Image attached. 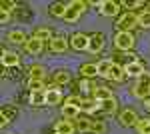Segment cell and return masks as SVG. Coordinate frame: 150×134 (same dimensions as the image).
Here are the masks:
<instances>
[{
  "label": "cell",
  "instance_id": "obj_1",
  "mask_svg": "<svg viewBox=\"0 0 150 134\" xmlns=\"http://www.w3.org/2000/svg\"><path fill=\"white\" fill-rule=\"evenodd\" d=\"M132 94L136 96V98H148L150 96V72H144L138 80H136V84L132 86Z\"/></svg>",
  "mask_w": 150,
  "mask_h": 134
},
{
  "label": "cell",
  "instance_id": "obj_2",
  "mask_svg": "<svg viewBox=\"0 0 150 134\" xmlns=\"http://www.w3.org/2000/svg\"><path fill=\"white\" fill-rule=\"evenodd\" d=\"M134 26H138V14H136V12H124V14L116 20L118 32H130Z\"/></svg>",
  "mask_w": 150,
  "mask_h": 134
},
{
  "label": "cell",
  "instance_id": "obj_3",
  "mask_svg": "<svg viewBox=\"0 0 150 134\" xmlns=\"http://www.w3.org/2000/svg\"><path fill=\"white\" fill-rule=\"evenodd\" d=\"M86 10V2H80V0H74L66 4V14H64V20L66 22H76L82 16V12Z\"/></svg>",
  "mask_w": 150,
  "mask_h": 134
},
{
  "label": "cell",
  "instance_id": "obj_4",
  "mask_svg": "<svg viewBox=\"0 0 150 134\" xmlns=\"http://www.w3.org/2000/svg\"><path fill=\"white\" fill-rule=\"evenodd\" d=\"M114 46L120 52H130V48L134 46V36H132V32H116Z\"/></svg>",
  "mask_w": 150,
  "mask_h": 134
},
{
  "label": "cell",
  "instance_id": "obj_5",
  "mask_svg": "<svg viewBox=\"0 0 150 134\" xmlns=\"http://www.w3.org/2000/svg\"><path fill=\"white\" fill-rule=\"evenodd\" d=\"M88 46H90V38H88V34H82V32H76L70 36V48L72 50H88Z\"/></svg>",
  "mask_w": 150,
  "mask_h": 134
},
{
  "label": "cell",
  "instance_id": "obj_6",
  "mask_svg": "<svg viewBox=\"0 0 150 134\" xmlns=\"http://www.w3.org/2000/svg\"><path fill=\"white\" fill-rule=\"evenodd\" d=\"M96 6H100V14H102V16H116V14L120 12V2H114V0L96 2Z\"/></svg>",
  "mask_w": 150,
  "mask_h": 134
},
{
  "label": "cell",
  "instance_id": "obj_7",
  "mask_svg": "<svg viewBox=\"0 0 150 134\" xmlns=\"http://www.w3.org/2000/svg\"><path fill=\"white\" fill-rule=\"evenodd\" d=\"M138 114L132 110V108H124V110L118 114V122L122 124V126H136V122H138Z\"/></svg>",
  "mask_w": 150,
  "mask_h": 134
},
{
  "label": "cell",
  "instance_id": "obj_8",
  "mask_svg": "<svg viewBox=\"0 0 150 134\" xmlns=\"http://www.w3.org/2000/svg\"><path fill=\"white\" fill-rule=\"evenodd\" d=\"M88 38H90L88 52H92V54H98V52H100V50L104 48V34H102V32H92V34H88Z\"/></svg>",
  "mask_w": 150,
  "mask_h": 134
},
{
  "label": "cell",
  "instance_id": "obj_9",
  "mask_svg": "<svg viewBox=\"0 0 150 134\" xmlns=\"http://www.w3.org/2000/svg\"><path fill=\"white\" fill-rule=\"evenodd\" d=\"M124 72H126V76H132V78H140L146 70H144V64L140 62L138 58L134 60V62H130V64H126L124 66Z\"/></svg>",
  "mask_w": 150,
  "mask_h": 134
},
{
  "label": "cell",
  "instance_id": "obj_10",
  "mask_svg": "<svg viewBox=\"0 0 150 134\" xmlns=\"http://www.w3.org/2000/svg\"><path fill=\"white\" fill-rule=\"evenodd\" d=\"M20 64V56L16 52H10V50H2V66L12 68V66H18Z\"/></svg>",
  "mask_w": 150,
  "mask_h": 134
},
{
  "label": "cell",
  "instance_id": "obj_11",
  "mask_svg": "<svg viewBox=\"0 0 150 134\" xmlns=\"http://www.w3.org/2000/svg\"><path fill=\"white\" fill-rule=\"evenodd\" d=\"M24 48H26V52H30V54H40V52H42V48H44V42H42V40H38L36 36H30V38L26 40Z\"/></svg>",
  "mask_w": 150,
  "mask_h": 134
},
{
  "label": "cell",
  "instance_id": "obj_12",
  "mask_svg": "<svg viewBox=\"0 0 150 134\" xmlns=\"http://www.w3.org/2000/svg\"><path fill=\"white\" fill-rule=\"evenodd\" d=\"M68 46H70V42L64 36H54V38L50 40V50H52V52H66Z\"/></svg>",
  "mask_w": 150,
  "mask_h": 134
},
{
  "label": "cell",
  "instance_id": "obj_13",
  "mask_svg": "<svg viewBox=\"0 0 150 134\" xmlns=\"http://www.w3.org/2000/svg\"><path fill=\"white\" fill-rule=\"evenodd\" d=\"M60 102H62V92H60L56 86H50V88L46 90V104L48 106H56Z\"/></svg>",
  "mask_w": 150,
  "mask_h": 134
},
{
  "label": "cell",
  "instance_id": "obj_14",
  "mask_svg": "<svg viewBox=\"0 0 150 134\" xmlns=\"http://www.w3.org/2000/svg\"><path fill=\"white\" fill-rule=\"evenodd\" d=\"M100 108H102V102H98L96 98H84L82 106H80V110L86 112V114H92V112L100 110Z\"/></svg>",
  "mask_w": 150,
  "mask_h": 134
},
{
  "label": "cell",
  "instance_id": "obj_15",
  "mask_svg": "<svg viewBox=\"0 0 150 134\" xmlns=\"http://www.w3.org/2000/svg\"><path fill=\"white\" fill-rule=\"evenodd\" d=\"M74 130H76V126L70 120H58L54 124V132L56 134H74Z\"/></svg>",
  "mask_w": 150,
  "mask_h": 134
},
{
  "label": "cell",
  "instance_id": "obj_16",
  "mask_svg": "<svg viewBox=\"0 0 150 134\" xmlns=\"http://www.w3.org/2000/svg\"><path fill=\"white\" fill-rule=\"evenodd\" d=\"M92 98H96L98 102H106V100H110V98H114V96H112V90L108 88V86H98V88L94 90Z\"/></svg>",
  "mask_w": 150,
  "mask_h": 134
},
{
  "label": "cell",
  "instance_id": "obj_17",
  "mask_svg": "<svg viewBox=\"0 0 150 134\" xmlns=\"http://www.w3.org/2000/svg\"><path fill=\"white\" fill-rule=\"evenodd\" d=\"M112 66H114V60H112V58H104V60H100V62L96 64L98 74H100V76H104V78H108V74H110Z\"/></svg>",
  "mask_w": 150,
  "mask_h": 134
},
{
  "label": "cell",
  "instance_id": "obj_18",
  "mask_svg": "<svg viewBox=\"0 0 150 134\" xmlns=\"http://www.w3.org/2000/svg\"><path fill=\"white\" fill-rule=\"evenodd\" d=\"M108 78H110V80H114V82H122V80L126 78L124 66H120V64H116V62H114V66H112V70H110Z\"/></svg>",
  "mask_w": 150,
  "mask_h": 134
},
{
  "label": "cell",
  "instance_id": "obj_19",
  "mask_svg": "<svg viewBox=\"0 0 150 134\" xmlns=\"http://www.w3.org/2000/svg\"><path fill=\"white\" fill-rule=\"evenodd\" d=\"M74 126H76V130H78V132H90V130H92V120H90V118H86V116H78Z\"/></svg>",
  "mask_w": 150,
  "mask_h": 134
},
{
  "label": "cell",
  "instance_id": "obj_20",
  "mask_svg": "<svg viewBox=\"0 0 150 134\" xmlns=\"http://www.w3.org/2000/svg\"><path fill=\"white\" fill-rule=\"evenodd\" d=\"M30 104H32V106H42V104H46V90L30 92Z\"/></svg>",
  "mask_w": 150,
  "mask_h": 134
},
{
  "label": "cell",
  "instance_id": "obj_21",
  "mask_svg": "<svg viewBox=\"0 0 150 134\" xmlns=\"http://www.w3.org/2000/svg\"><path fill=\"white\" fill-rule=\"evenodd\" d=\"M80 112H82L80 108H76V106H70V104H64V106H62V116H64V118H68V120H72V118L76 120Z\"/></svg>",
  "mask_w": 150,
  "mask_h": 134
},
{
  "label": "cell",
  "instance_id": "obj_22",
  "mask_svg": "<svg viewBox=\"0 0 150 134\" xmlns=\"http://www.w3.org/2000/svg\"><path fill=\"white\" fill-rule=\"evenodd\" d=\"M8 40L10 42H14V44H26V34L22 32V30H10L8 32Z\"/></svg>",
  "mask_w": 150,
  "mask_h": 134
},
{
  "label": "cell",
  "instance_id": "obj_23",
  "mask_svg": "<svg viewBox=\"0 0 150 134\" xmlns=\"http://www.w3.org/2000/svg\"><path fill=\"white\" fill-rule=\"evenodd\" d=\"M34 36L38 38V40H42V42H44V40H48V42H50V40L54 38V36H52V30H50V28H46V26L36 28V30H34Z\"/></svg>",
  "mask_w": 150,
  "mask_h": 134
},
{
  "label": "cell",
  "instance_id": "obj_24",
  "mask_svg": "<svg viewBox=\"0 0 150 134\" xmlns=\"http://www.w3.org/2000/svg\"><path fill=\"white\" fill-rule=\"evenodd\" d=\"M64 14H66V4L56 2V4L50 6V16H54V18H64Z\"/></svg>",
  "mask_w": 150,
  "mask_h": 134
},
{
  "label": "cell",
  "instance_id": "obj_25",
  "mask_svg": "<svg viewBox=\"0 0 150 134\" xmlns=\"http://www.w3.org/2000/svg\"><path fill=\"white\" fill-rule=\"evenodd\" d=\"M80 74L84 76V78H94V76L98 74V68H96V64H82Z\"/></svg>",
  "mask_w": 150,
  "mask_h": 134
},
{
  "label": "cell",
  "instance_id": "obj_26",
  "mask_svg": "<svg viewBox=\"0 0 150 134\" xmlns=\"http://www.w3.org/2000/svg\"><path fill=\"white\" fill-rule=\"evenodd\" d=\"M98 88L96 84H94L90 78H82L80 80V90L84 92V94H94V90Z\"/></svg>",
  "mask_w": 150,
  "mask_h": 134
},
{
  "label": "cell",
  "instance_id": "obj_27",
  "mask_svg": "<svg viewBox=\"0 0 150 134\" xmlns=\"http://www.w3.org/2000/svg\"><path fill=\"white\" fill-rule=\"evenodd\" d=\"M54 82H56V84H68L70 82V72H66V70H56V72H54Z\"/></svg>",
  "mask_w": 150,
  "mask_h": 134
},
{
  "label": "cell",
  "instance_id": "obj_28",
  "mask_svg": "<svg viewBox=\"0 0 150 134\" xmlns=\"http://www.w3.org/2000/svg\"><path fill=\"white\" fill-rule=\"evenodd\" d=\"M136 130L138 134H150V118H140L136 122Z\"/></svg>",
  "mask_w": 150,
  "mask_h": 134
},
{
  "label": "cell",
  "instance_id": "obj_29",
  "mask_svg": "<svg viewBox=\"0 0 150 134\" xmlns=\"http://www.w3.org/2000/svg\"><path fill=\"white\" fill-rule=\"evenodd\" d=\"M138 26H142V28H150V10H142L138 14Z\"/></svg>",
  "mask_w": 150,
  "mask_h": 134
},
{
  "label": "cell",
  "instance_id": "obj_30",
  "mask_svg": "<svg viewBox=\"0 0 150 134\" xmlns=\"http://www.w3.org/2000/svg\"><path fill=\"white\" fill-rule=\"evenodd\" d=\"M28 88H30V92H40V90H44V80L30 78L28 80Z\"/></svg>",
  "mask_w": 150,
  "mask_h": 134
},
{
  "label": "cell",
  "instance_id": "obj_31",
  "mask_svg": "<svg viewBox=\"0 0 150 134\" xmlns=\"http://www.w3.org/2000/svg\"><path fill=\"white\" fill-rule=\"evenodd\" d=\"M16 116V108H2V126Z\"/></svg>",
  "mask_w": 150,
  "mask_h": 134
},
{
  "label": "cell",
  "instance_id": "obj_32",
  "mask_svg": "<svg viewBox=\"0 0 150 134\" xmlns=\"http://www.w3.org/2000/svg\"><path fill=\"white\" fill-rule=\"evenodd\" d=\"M30 78L44 80V68H42V66H32V68H30Z\"/></svg>",
  "mask_w": 150,
  "mask_h": 134
},
{
  "label": "cell",
  "instance_id": "obj_33",
  "mask_svg": "<svg viewBox=\"0 0 150 134\" xmlns=\"http://www.w3.org/2000/svg\"><path fill=\"white\" fill-rule=\"evenodd\" d=\"M104 130H106V126H104L102 120H92V130H90V134H102Z\"/></svg>",
  "mask_w": 150,
  "mask_h": 134
},
{
  "label": "cell",
  "instance_id": "obj_34",
  "mask_svg": "<svg viewBox=\"0 0 150 134\" xmlns=\"http://www.w3.org/2000/svg\"><path fill=\"white\" fill-rule=\"evenodd\" d=\"M102 110L106 112V114H112V112L116 110V100H114V98H110V100L102 102Z\"/></svg>",
  "mask_w": 150,
  "mask_h": 134
},
{
  "label": "cell",
  "instance_id": "obj_35",
  "mask_svg": "<svg viewBox=\"0 0 150 134\" xmlns=\"http://www.w3.org/2000/svg\"><path fill=\"white\" fill-rule=\"evenodd\" d=\"M82 100H84V98H80V96H74V94H72V96H68V98L64 100V104H70V106L80 108V106H82Z\"/></svg>",
  "mask_w": 150,
  "mask_h": 134
},
{
  "label": "cell",
  "instance_id": "obj_36",
  "mask_svg": "<svg viewBox=\"0 0 150 134\" xmlns=\"http://www.w3.org/2000/svg\"><path fill=\"white\" fill-rule=\"evenodd\" d=\"M120 6H124V8H130V10H132V8H140V6H144V2H140V0H134V2H124V0H122V2H120Z\"/></svg>",
  "mask_w": 150,
  "mask_h": 134
},
{
  "label": "cell",
  "instance_id": "obj_37",
  "mask_svg": "<svg viewBox=\"0 0 150 134\" xmlns=\"http://www.w3.org/2000/svg\"><path fill=\"white\" fill-rule=\"evenodd\" d=\"M14 6H16V2H10V0H4V2L0 4V10H2V12H10L12 8H14Z\"/></svg>",
  "mask_w": 150,
  "mask_h": 134
},
{
  "label": "cell",
  "instance_id": "obj_38",
  "mask_svg": "<svg viewBox=\"0 0 150 134\" xmlns=\"http://www.w3.org/2000/svg\"><path fill=\"white\" fill-rule=\"evenodd\" d=\"M8 18H10V14H8V12H2V16H0V20H2V22H8Z\"/></svg>",
  "mask_w": 150,
  "mask_h": 134
},
{
  "label": "cell",
  "instance_id": "obj_39",
  "mask_svg": "<svg viewBox=\"0 0 150 134\" xmlns=\"http://www.w3.org/2000/svg\"><path fill=\"white\" fill-rule=\"evenodd\" d=\"M144 108H146V110L150 112V96H148V98H146V100H144Z\"/></svg>",
  "mask_w": 150,
  "mask_h": 134
},
{
  "label": "cell",
  "instance_id": "obj_40",
  "mask_svg": "<svg viewBox=\"0 0 150 134\" xmlns=\"http://www.w3.org/2000/svg\"><path fill=\"white\" fill-rule=\"evenodd\" d=\"M146 6H148V8H146V10H150V2H148V4H146Z\"/></svg>",
  "mask_w": 150,
  "mask_h": 134
}]
</instances>
